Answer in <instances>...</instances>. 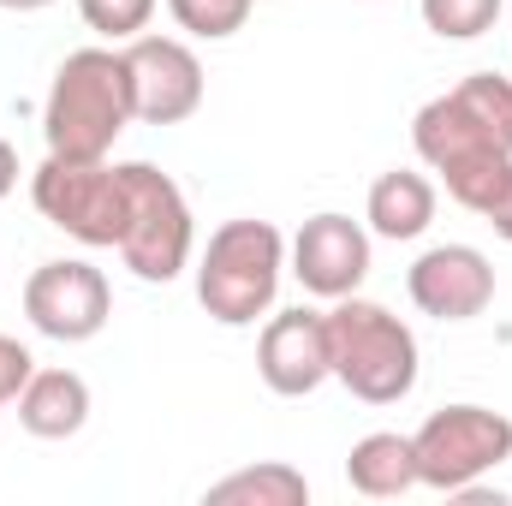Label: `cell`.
Masks as SVG:
<instances>
[{
	"label": "cell",
	"instance_id": "8992f818",
	"mask_svg": "<svg viewBox=\"0 0 512 506\" xmlns=\"http://www.w3.org/2000/svg\"><path fill=\"white\" fill-rule=\"evenodd\" d=\"M126 197H131V221L126 239H120V256L137 280L149 286H167L191 268V245H197V227H191V203L185 191L149 167V161H126Z\"/></svg>",
	"mask_w": 512,
	"mask_h": 506
},
{
	"label": "cell",
	"instance_id": "7402d4cb",
	"mask_svg": "<svg viewBox=\"0 0 512 506\" xmlns=\"http://www.w3.org/2000/svg\"><path fill=\"white\" fill-rule=\"evenodd\" d=\"M483 221H489V227H495V233H501V239L512 245V173H507V185L495 191V203L483 209Z\"/></svg>",
	"mask_w": 512,
	"mask_h": 506
},
{
	"label": "cell",
	"instance_id": "9c48e42d",
	"mask_svg": "<svg viewBox=\"0 0 512 506\" xmlns=\"http://www.w3.org/2000/svg\"><path fill=\"white\" fill-rule=\"evenodd\" d=\"M131 114L143 126H179L203 108V60L179 36H131L126 48Z\"/></svg>",
	"mask_w": 512,
	"mask_h": 506
},
{
	"label": "cell",
	"instance_id": "5bb4252c",
	"mask_svg": "<svg viewBox=\"0 0 512 506\" xmlns=\"http://www.w3.org/2000/svg\"><path fill=\"white\" fill-rule=\"evenodd\" d=\"M364 221H370L376 239H393V245L423 239L429 221H435V185H429L423 173H411V167H393V173H382V179L370 185Z\"/></svg>",
	"mask_w": 512,
	"mask_h": 506
},
{
	"label": "cell",
	"instance_id": "e0dca14e",
	"mask_svg": "<svg viewBox=\"0 0 512 506\" xmlns=\"http://www.w3.org/2000/svg\"><path fill=\"white\" fill-rule=\"evenodd\" d=\"M447 96L471 114V126L483 131L495 149L512 155V78H501V72H471V78H459Z\"/></svg>",
	"mask_w": 512,
	"mask_h": 506
},
{
	"label": "cell",
	"instance_id": "6da1fadb",
	"mask_svg": "<svg viewBox=\"0 0 512 506\" xmlns=\"http://www.w3.org/2000/svg\"><path fill=\"white\" fill-rule=\"evenodd\" d=\"M131 78L120 48H78L60 60L48 102H42V137L48 155L72 161H108L114 137L131 126Z\"/></svg>",
	"mask_w": 512,
	"mask_h": 506
},
{
	"label": "cell",
	"instance_id": "277c9868",
	"mask_svg": "<svg viewBox=\"0 0 512 506\" xmlns=\"http://www.w3.org/2000/svg\"><path fill=\"white\" fill-rule=\"evenodd\" d=\"M30 203L48 227H60L66 239L108 251L126 239L131 221V197H126V173L108 161H72V155H48L30 173Z\"/></svg>",
	"mask_w": 512,
	"mask_h": 506
},
{
	"label": "cell",
	"instance_id": "2e32d148",
	"mask_svg": "<svg viewBox=\"0 0 512 506\" xmlns=\"http://www.w3.org/2000/svg\"><path fill=\"white\" fill-rule=\"evenodd\" d=\"M304 501H310V483L286 459H268V465H251V471H233V477L209 483V506H304Z\"/></svg>",
	"mask_w": 512,
	"mask_h": 506
},
{
	"label": "cell",
	"instance_id": "52a82bcc",
	"mask_svg": "<svg viewBox=\"0 0 512 506\" xmlns=\"http://www.w3.org/2000/svg\"><path fill=\"white\" fill-rule=\"evenodd\" d=\"M411 143H417V155L441 173L447 197H453L459 209H471V215H483V209L495 203V191L507 185V173H512V155L495 149L483 131L471 126V114H465L453 96H435V102L417 108Z\"/></svg>",
	"mask_w": 512,
	"mask_h": 506
},
{
	"label": "cell",
	"instance_id": "30bf717a",
	"mask_svg": "<svg viewBox=\"0 0 512 506\" xmlns=\"http://www.w3.org/2000/svg\"><path fill=\"white\" fill-rule=\"evenodd\" d=\"M405 292L435 322H471L495 304V262L477 245H435L411 262Z\"/></svg>",
	"mask_w": 512,
	"mask_h": 506
},
{
	"label": "cell",
	"instance_id": "603a6c76",
	"mask_svg": "<svg viewBox=\"0 0 512 506\" xmlns=\"http://www.w3.org/2000/svg\"><path fill=\"white\" fill-rule=\"evenodd\" d=\"M12 185H18V149L0 137V197H12Z\"/></svg>",
	"mask_w": 512,
	"mask_h": 506
},
{
	"label": "cell",
	"instance_id": "ac0fdd59",
	"mask_svg": "<svg viewBox=\"0 0 512 506\" xmlns=\"http://www.w3.org/2000/svg\"><path fill=\"white\" fill-rule=\"evenodd\" d=\"M251 6L256 0H167L173 24H179L185 36H197V42H227V36H239L245 18H251Z\"/></svg>",
	"mask_w": 512,
	"mask_h": 506
},
{
	"label": "cell",
	"instance_id": "4fadbf2b",
	"mask_svg": "<svg viewBox=\"0 0 512 506\" xmlns=\"http://www.w3.org/2000/svg\"><path fill=\"white\" fill-rule=\"evenodd\" d=\"M18 423L36 441H66L90 423V381L78 370H36L18 393Z\"/></svg>",
	"mask_w": 512,
	"mask_h": 506
},
{
	"label": "cell",
	"instance_id": "9a60e30c",
	"mask_svg": "<svg viewBox=\"0 0 512 506\" xmlns=\"http://www.w3.org/2000/svg\"><path fill=\"white\" fill-rule=\"evenodd\" d=\"M346 483L370 501H399L417 489V447L411 435H393V429H376L364 435L352 453H346Z\"/></svg>",
	"mask_w": 512,
	"mask_h": 506
},
{
	"label": "cell",
	"instance_id": "8fae6325",
	"mask_svg": "<svg viewBox=\"0 0 512 506\" xmlns=\"http://www.w3.org/2000/svg\"><path fill=\"white\" fill-rule=\"evenodd\" d=\"M256 376L268 381V393L280 399H304L316 393L322 381L334 376V358H328V316L322 310H280L268 316L262 340H256Z\"/></svg>",
	"mask_w": 512,
	"mask_h": 506
},
{
	"label": "cell",
	"instance_id": "cb8c5ba5",
	"mask_svg": "<svg viewBox=\"0 0 512 506\" xmlns=\"http://www.w3.org/2000/svg\"><path fill=\"white\" fill-rule=\"evenodd\" d=\"M6 12H42V6H54V0H0Z\"/></svg>",
	"mask_w": 512,
	"mask_h": 506
},
{
	"label": "cell",
	"instance_id": "3957f363",
	"mask_svg": "<svg viewBox=\"0 0 512 506\" xmlns=\"http://www.w3.org/2000/svg\"><path fill=\"white\" fill-rule=\"evenodd\" d=\"M286 274V239L274 221H227L209 233L197 262V304L221 328H251L256 316L274 310Z\"/></svg>",
	"mask_w": 512,
	"mask_h": 506
},
{
	"label": "cell",
	"instance_id": "44dd1931",
	"mask_svg": "<svg viewBox=\"0 0 512 506\" xmlns=\"http://www.w3.org/2000/svg\"><path fill=\"white\" fill-rule=\"evenodd\" d=\"M36 376V358H30V346H18L12 334H0V405H12L18 393H24V381Z\"/></svg>",
	"mask_w": 512,
	"mask_h": 506
},
{
	"label": "cell",
	"instance_id": "ffe728a7",
	"mask_svg": "<svg viewBox=\"0 0 512 506\" xmlns=\"http://www.w3.org/2000/svg\"><path fill=\"white\" fill-rule=\"evenodd\" d=\"M155 6H161V0H78V18H84L96 36H108V42H131V36L149 30Z\"/></svg>",
	"mask_w": 512,
	"mask_h": 506
},
{
	"label": "cell",
	"instance_id": "7c38bea8",
	"mask_svg": "<svg viewBox=\"0 0 512 506\" xmlns=\"http://www.w3.org/2000/svg\"><path fill=\"white\" fill-rule=\"evenodd\" d=\"M292 274L316 298H352L370 280V233L352 215H310L292 239Z\"/></svg>",
	"mask_w": 512,
	"mask_h": 506
},
{
	"label": "cell",
	"instance_id": "ba28073f",
	"mask_svg": "<svg viewBox=\"0 0 512 506\" xmlns=\"http://www.w3.org/2000/svg\"><path fill=\"white\" fill-rule=\"evenodd\" d=\"M24 316H30L36 334H48L60 346H84L114 316L108 274L96 262H84V256H54L24 280Z\"/></svg>",
	"mask_w": 512,
	"mask_h": 506
},
{
	"label": "cell",
	"instance_id": "7a4b0ae2",
	"mask_svg": "<svg viewBox=\"0 0 512 506\" xmlns=\"http://www.w3.org/2000/svg\"><path fill=\"white\" fill-rule=\"evenodd\" d=\"M328 316V358H334V381L364 399V405H399L417 387V334L376 298H334Z\"/></svg>",
	"mask_w": 512,
	"mask_h": 506
},
{
	"label": "cell",
	"instance_id": "5b68a950",
	"mask_svg": "<svg viewBox=\"0 0 512 506\" xmlns=\"http://www.w3.org/2000/svg\"><path fill=\"white\" fill-rule=\"evenodd\" d=\"M417 489L459 495L512 459V417L489 405H441L417 435Z\"/></svg>",
	"mask_w": 512,
	"mask_h": 506
},
{
	"label": "cell",
	"instance_id": "d6986e66",
	"mask_svg": "<svg viewBox=\"0 0 512 506\" xmlns=\"http://www.w3.org/2000/svg\"><path fill=\"white\" fill-rule=\"evenodd\" d=\"M501 0H423V24L441 42H477L483 30H495Z\"/></svg>",
	"mask_w": 512,
	"mask_h": 506
}]
</instances>
